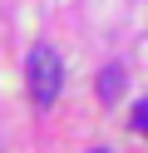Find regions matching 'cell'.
Wrapping results in <instances>:
<instances>
[{
  "label": "cell",
  "instance_id": "obj_3",
  "mask_svg": "<svg viewBox=\"0 0 148 153\" xmlns=\"http://www.w3.org/2000/svg\"><path fill=\"white\" fill-rule=\"evenodd\" d=\"M133 128L148 138V99H138V104H133Z\"/></svg>",
  "mask_w": 148,
  "mask_h": 153
},
{
  "label": "cell",
  "instance_id": "obj_4",
  "mask_svg": "<svg viewBox=\"0 0 148 153\" xmlns=\"http://www.w3.org/2000/svg\"><path fill=\"white\" fill-rule=\"evenodd\" d=\"M99 153H109V148H99Z\"/></svg>",
  "mask_w": 148,
  "mask_h": 153
},
{
  "label": "cell",
  "instance_id": "obj_2",
  "mask_svg": "<svg viewBox=\"0 0 148 153\" xmlns=\"http://www.w3.org/2000/svg\"><path fill=\"white\" fill-rule=\"evenodd\" d=\"M118 89H123V64H109V69L99 74V99L114 104V99H118Z\"/></svg>",
  "mask_w": 148,
  "mask_h": 153
},
{
  "label": "cell",
  "instance_id": "obj_1",
  "mask_svg": "<svg viewBox=\"0 0 148 153\" xmlns=\"http://www.w3.org/2000/svg\"><path fill=\"white\" fill-rule=\"evenodd\" d=\"M25 84H30L35 109H49V104L59 99V89H64V64H59L54 45H35V50L25 54Z\"/></svg>",
  "mask_w": 148,
  "mask_h": 153
}]
</instances>
